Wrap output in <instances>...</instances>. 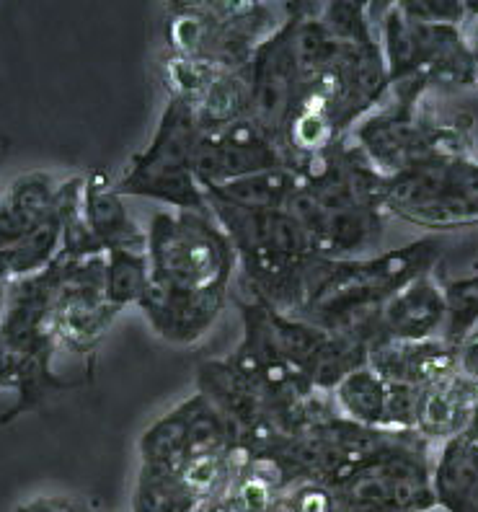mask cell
<instances>
[{"label":"cell","instance_id":"d6a6232c","mask_svg":"<svg viewBox=\"0 0 478 512\" xmlns=\"http://www.w3.org/2000/svg\"><path fill=\"white\" fill-rule=\"evenodd\" d=\"M339 512H404V510H385V507H339Z\"/></svg>","mask_w":478,"mask_h":512},{"label":"cell","instance_id":"9c48e42d","mask_svg":"<svg viewBox=\"0 0 478 512\" xmlns=\"http://www.w3.org/2000/svg\"><path fill=\"white\" fill-rule=\"evenodd\" d=\"M432 443L416 430H391L365 458L336 474L326 487L339 507H385L404 512H437Z\"/></svg>","mask_w":478,"mask_h":512},{"label":"cell","instance_id":"6da1fadb","mask_svg":"<svg viewBox=\"0 0 478 512\" xmlns=\"http://www.w3.org/2000/svg\"><path fill=\"white\" fill-rule=\"evenodd\" d=\"M150 285L140 311L158 337L189 347L228 303L238 256L210 210H158L148 225Z\"/></svg>","mask_w":478,"mask_h":512},{"label":"cell","instance_id":"30bf717a","mask_svg":"<svg viewBox=\"0 0 478 512\" xmlns=\"http://www.w3.org/2000/svg\"><path fill=\"white\" fill-rule=\"evenodd\" d=\"M236 303L243 334L264 344L318 394L329 396L349 373L367 365L370 344L362 339L331 334L311 321L274 311L249 295H241Z\"/></svg>","mask_w":478,"mask_h":512},{"label":"cell","instance_id":"ffe728a7","mask_svg":"<svg viewBox=\"0 0 478 512\" xmlns=\"http://www.w3.org/2000/svg\"><path fill=\"white\" fill-rule=\"evenodd\" d=\"M476 396V388L468 386L458 373H450L440 381L419 388L414 430L429 443L440 445L463 438Z\"/></svg>","mask_w":478,"mask_h":512},{"label":"cell","instance_id":"52a82bcc","mask_svg":"<svg viewBox=\"0 0 478 512\" xmlns=\"http://www.w3.org/2000/svg\"><path fill=\"white\" fill-rule=\"evenodd\" d=\"M285 21V6L254 0L179 3L168 11V57L184 60L212 75L249 65L259 47Z\"/></svg>","mask_w":478,"mask_h":512},{"label":"cell","instance_id":"9a60e30c","mask_svg":"<svg viewBox=\"0 0 478 512\" xmlns=\"http://www.w3.org/2000/svg\"><path fill=\"white\" fill-rule=\"evenodd\" d=\"M274 169H290L285 150L274 143L254 119H241L228 127L199 135L194 174L205 192L220 184Z\"/></svg>","mask_w":478,"mask_h":512},{"label":"cell","instance_id":"d4e9b609","mask_svg":"<svg viewBox=\"0 0 478 512\" xmlns=\"http://www.w3.org/2000/svg\"><path fill=\"white\" fill-rule=\"evenodd\" d=\"M445 306L447 319L442 339L450 347H458L478 324V272L445 282Z\"/></svg>","mask_w":478,"mask_h":512},{"label":"cell","instance_id":"7a4b0ae2","mask_svg":"<svg viewBox=\"0 0 478 512\" xmlns=\"http://www.w3.org/2000/svg\"><path fill=\"white\" fill-rule=\"evenodd\" d=\"M137 450L132 512H199L251 458L228 417L202 391L158 417Z\"/></svg>","mask_w":478,"mask_h":512},{"label":"cell","instance_id":"f546056e","mask_svg":"<svg viewBox=\"0 0 478 512\" xmlns=\"http://www.w3.org/2000/svg\"><path fill=\"white\" fill-rule=\"evenodd\" d=\"M466 29L468 44H471L473 60H476V78H478V19H468V24L463 26Z\"/></svg>","mask_w":478,"mask_h":512},{"label":"cell","instance_id":"d6986e66","mask_svg":"<svg viewBox=\"0 0 478 512\" xmlns=\"http://www.w3.org/2000/svg\"><path fill=\"white\" fill-rule=\"evenodd\" d=\"M83 213L104 254L109 251H148V231H143L127 210L125 197L106 174L86 176Z\"/></svg>","mask_w":478,"mask_h":512},{"label":"cell","instance_id":"8992f818","mask_svg":"<svg viewBox=\"0 0 478 512\" xmlns=\"http://www.w3.org/2000/svg\"><path fill=\"white\" fill-rule=\"evenodd\" d=\"M55 262L34 277L13 280L0 321V391H13L16 404L3 414V425L32 412L55 391L73 388L52 370L57 344Z\"/></svg>","mask_w":478,"mask_h":512},{"label":"cell","instance_id":"83f0119b","mask_svg":"<svg viewBox=\"0 0 478 512\" xmlns=\"http://www.w3.org/2000/svg\"><path fill=\"white\" fill-rule=\"evenodd\" d=\"M16 512H83L81 507L68 500H32L21 505Z\"/></svg>","mask_w":478,"mask_h":512},{"label":"cell","instance_id":"2e32d148","mask_svg":"<svg viewBox=\"0 0 478 512\" xmlns=\"http://www.w3.org/2000/svg\"><path fill=\"white\" fill-rule=\"evenodd\" d=\"M336 412L373 430H414L419 388L385 381L370 365L349 373L331 391Z\"/></svg>","mask_w":478,"mask_h":512},{"label":"cell","instance_id":"277c9868","mask_svg":"<svg viewBox=\"0 0 478 512\" xmlns=\"http://www.w3.org/2000/svg\"><path fill=\"white\" fill-rule=\"evenodd\" d=\"M385 176L354 140L344 138L300 171L290 210L321 256L352 259L375 254L385 225Z\"/></svg>","mask_w":478,"mask_h":512},{"label":"cell","instance_id":"1f68e13d","mask_svg":"<svg viewBox=\"0 0 478 512\" xmlns=\"http://www.w3.org/2000/svg\"><path fill=\"white\" fill-rule=\"evenodd\" d=\"M199 512H230V507L225 505V502L220 500V497H215V500H212L210 505H205Z\"/></svg>","mask_w":478,"mask_h":512},{"label":"cell","instance_id":"4dcf8cb0","mask_svg":"<svg viewBox=\"0 0 478 512\" xmlns=\"http://www.w3.org/2000/svg\"><path fill=\"white\" fill-rule=\"evenodd\" d=\"M8 288H11V282L0 280V321H3V313H6L8 306Z\"/></svg>","mask_w":478,"mask_h":512},{"label":"cell","instance_id":"44dd1931","mask_svg":"<svg viewBox=\"0 0 478 512\" xmlns=\"http://www.w3.org/2000/svg\"><path fill=\"white\" fill-rule=\"evenodd\" d=\"M432 481L440 512H478V445L460 438L442 443Z\"/></svg>","mask_w":478,"mask_h":512},{"label":"cell","instance_id":"e0dca14e","mask_svg":"<svg viewBox=\"0 0 478 512\" xmlns=\"http://www.w3.org/2000/svg\"><path fill=\"white\" fill-rule=\"evenodd\" d=\"M447 319L445 282L435 272L416 277L404 290H398L378 316V339H404L427 342L442 339Z\"/></svg>","mask_w":478,"mask_h":512},{"label":"cell","instance_id":"7402d4cb","mask_svg":"<svg viewBox=\"0 0 478 512\" xmlns=\"http://www.w3.org/2000/svg\"><path fill=\"white\" fill-rule=\"evenodd\" d=\"M189 104L194 107L202 132L251 119V63L230 73L215 75Z\"/></svg>","mask_w":478,"mask_h":512},{"label":"cell","instance_id":"cb8c5ba5","mask_svg":"<svg viewBox=\"0 0 478 512\" xmlns=\"http://www.w3.org/2000/svg\"><path fill=\"white\" fill-rule=\"evenodd\" d=\"M150 285L148 251H109L106 254V300L117 311L140 306Z\"/></svg>","mask_w":478,"mask_h":512},{"label":"cell","instance_id":"603a6c76","mask_svg":"<svg viewBox=\"0 0 478 512\" xmlns=\"http://www.w3.org/2000/svg\"><path fill=\"white\" fill-rule=\"evenodd\" d=\"M300 174L292 169H274L264 174L246 176L236 182L207 189V200L246 210H287L292 194L298 192Z\"/></svg>","mask_w":478,"mask_h":512},{"label":"cell","instance_id":"f1b7e54d","mask_svg":"<svg viewBox=\"0 0 478 512\" xmlns=\"http://www.w3.org/2000/svg\"><path fill=\"white\" fill-rule=\"evenodd\" d=\"M460 440H468V443H476L478 445V396L473 401V409H471V419H468L466 432H463V438Z\"/></svg>","mask_w":478,"mask_h":512},{"label":"cell","instance_id":"4fadbf2b","mask_svg":"<svg viewBox=\"0 0 478 512\" xmlns=\"http://www.w3.org/2000/svg\"><path fill=\"white\" fill-rule=\"evenodd\" d=\"M385 213L427 231L478 225V158L440 156L385 179Z\"/></svg>","mask_w":478,"mask_h":512},{"label":"cell","instance_id":"836d02e7","mask_svg":"<svg viewBox=\"0 0 478 512\" xmlns=\"http://www.w3.org/2000/svg\"><path fill=\"white\" fill-rule=\"evenodd\" d=\"M3 150H6V148H3V143H0V156H3Z\"/></svg>","mask_w":478,"mask_h":512},{"label":"cell","instance_id":"ba28073f","mask_svg":"<svg viewBox=\"0 0 478 512\" xmlns=\"http://www.w3.org/2000/svg\"><path fill=\"white\" fill-rule=\"evenodd\" d=\"M391 94L424 99L432 88L478 86L476 60L463 26L419 24L398 3L373 6Z\"/></svg>","mask_w":478,"mask_h":512},{"label":"cell","instance_id":"3957f363","mask_svg":"<svg viewBox=\"0 0 478 512\" xmlns=\"http://www.w3.org/2000/svg\"><path fill=\"white\" fill-rule=\"evenodd\" d=\"M442 254V236L416 238L398 249L352 259L318 254L305 272L303 300L295 316L331 334H347L373 344L385 303L416 277L435 272Z\"/></svg>","mask_w":478,"mask_h":512},{"label":"cell","instance_id":"5bb4252c","mask_svg":"<svg viewBox=\"0 0 478 512\" xmlns=\"http://www.w3.org/2000/svg\"><path fill=\"white\" fill-rule=\"evenodd\" d=\"M57 339L73 352L94 350L119 313L106 300V254L91 259H55Z\"/></svg>","mask_w":478,"mask_h":512},{"label":"cell","instance_id":"8fae6325","mask_svg":"<svg viewBox=\"0 0 478 512\" xmlns=\"http://www.w3.org/2000/svg\"><path fill=\"white\" fill-rule=\"evenodd\" d=\"M199 135L202 130L192 104L168 94L156 135L127 163L125 174L114 182L117 192L122 197L161 202L166 210H210L205 189L194 174Z\"/></svg>","mask_w":478,"mask_h":512},{"label":"cell","instance_id":"5b68a950","mask_svg":"<svg viewBox=\"0 0 478 512\" xmlns=\"http://www.w3.org/2000/svg\"><path fill=\"white\" fill-rule=\"evenodd\" d=\"M207 207L236 249L243 295L295 316L305 272L318 256L303 223L290 210H246L215 200Z\"/></svg>","mask_w":478,"mask_h":512},{"label":"cell","instance_id":"484cf974","mask_svg":"<svg viewBox=\"0 0 478 512\" xmlns=\"http://www.w3.org/2000/svg\"><path fill=\"white\" fill-rule=\"evenodd\" d=\"M409 19L419 24L435 26H466L468 8L466 0H404L398 3Z\"/></svg>","mask_w":478,"mask_h":512},{"label":"cell","instance_id":"4316f807","mask_svg":"<svg viewBox=\"0 0 478 512\" xmlns=\"http://www.w3.org/2000/svg\"><path fill=\"white\" fill-rule=\"evenodd\" d=\"M455 373L478 391V329L455 347Z\"/></svg>","mask_w":478,"mask_h":512},{"label":"cell","instance_id":"7c38bea8","mask_svg":"<svg viewBox=\"0 0 478 512\" xmlns=\"http://www.w3.org/2000/svg\"><path fill=\"white\" fill-rule=\"evenodd\" d=\"M354 145L388 179L440 156L471 153L466 125L440 122L424 109V99L388 96L383 107L367 114L349 132Z\"/></svg>","mask_w":478,"mask_h":512},{"label":"cell","instance_id":"ac0fdd59","mask_svg":"<svg viewBox=\"0 0 478 512\" xmlns=\"http://www.w3.org/2000/svg\"><path fill=\"white\" fill-rule=\"evenodd\" d=\"M367 365L385 381L424 388L455 373V347L445 339L404 342V339H378L370 344Z\"/></svg>","mask_w":478,"mask_h":512}]
</instances>
